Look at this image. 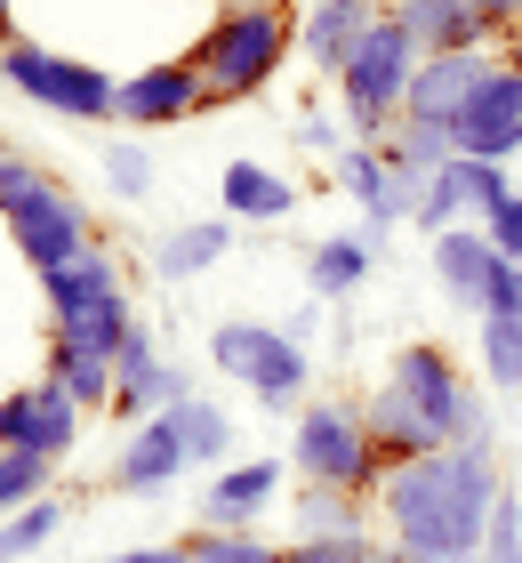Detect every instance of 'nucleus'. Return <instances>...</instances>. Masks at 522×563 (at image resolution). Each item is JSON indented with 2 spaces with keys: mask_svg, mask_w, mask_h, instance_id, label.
Segmentation results:
<instances>
[{
  "mask_svg": "<svg viewBox=\"0 0 522 563\" xmlns=\"http://www.w3.org/2000/svg\"><path fill=\"white\" fill-rule=\"evenodd\" d=\"M410 225H418L426 242H434V234H451V225H475V210H466V186H458V169H434V177H426V194H418V218H410Z\"/></svg>",
  "mask_w": 522,
  "mask_h": 563,
  "instance_id": "2f4dec72",
  "label": "nucleus"
},
{
  "mask_svg": "<svg viewBox=\"0 0 522 563\" xmlns=\"http://www.w3.org/2000/svg\"><path fill=\"white\" fill-rule=\"evenodd\" d=\"M499 57H507V73H514V81H522V33H514V41L499 48Z\"/></svg>",
  "mask_w": 522,
  "mask_h": 563,
  "instance_id": "58836bf2",
  "label": "nucleus"
},
{
  "mask_svg": "<svg viewBox=\"0 0 522 563\" xmlns=\"http://www.w3.org/2000/svg\"><path fill=\"white\" fill-rule=\"evenodd\" d=\"M362 419H370V443H378V459H386V475H395L402 459H426V451H442V434H434L426 419H418L395 387H378L370 402H362Z\"/></svg>",
  "mask_w": 522,
  "mask_h": 563,
  "instance_id": "4be33fe9",
  "label": "nucleus"
},
{
  "mask_svg": "<svg viewBox=\"0 0 522 563\" xmlns=\"http://www.w3.org/2000/svg\"><path fill=\"white\" fill-rule=\"evenodd\" d=\"M193 459H186V443H177V427H169V411H153V419H137V434H129V451H121V467H113V483L129 499H153V492H169L177 475H186Z\"/></svg>",
  "mask_w": 522,
  "mask_h": 563,
  "instance_id": "a211bd4d",
  "label": "nucleus"
},
{
  "mask_svg": "<svg viewBox=\"0 0 522 563\" xmlns=\"http://www.w3.org/2000/svg\"><path fill=\"white\" fill-rule=\"evenodd\" d=\"M41 290H48V322H57L65 346L104 354V363H113V354L137 339V306H129V290H121V266L104 258L97 242H89L73 266H48Z\"/></svg>",
  "mask_w": 522,
  "mask_h": 563,
  "instance_id": "7ed1b4c3",
  "label": "nucleus"
},
{
  "mask_svg": "<svg viewBox=\"0 0 522 563\" xmlns=\"http://www.w3.org/2000/svg\"><path fill=\"white\" fill-rule=\"evenodd\" d=\"M0 81H9L16 97H33L41 113H65V121H113V97H121L113 73L65 57V48H41V41H9L0 48Z\"/></svg>",
  "mask_w": 522,
  "mask_h": 563,
  "instance_id": "6e6552de",
  "label": "nucleus"
},
{
  "mask_svg": "<svg viewBox=\"0 0 522 563\" xmlns=\"http://www.w3.org/2000/svg\"><path fill=\"white\" fill-rule=\"evenodd\" d=\"M104 186H113L121 201H145L153 194V153L137 137H113V145H104Z\"/></svg>",
  "mask_w": 522,
  "mask_h": 563,
  "instance_id": "473e14b6",
  "label": "nucleus"
},
{
  "mask_svg": "<svg viewBox=\"0 0 522 563\" xmlns=\"http://www.w3.org/2000/svg\"><path fill=\"white\" fill-rule=\"evenodd\" d=\"M378 153H386V169H395V177L426 186L434 169H451V162H458V137H451V121H418V113H402L395 130L378 137Z\"/></svg>",
  "mask_w": 522,
  "mask_h": 563,
  "instance_id": "aec40b11",
  "label": "nucleus"
},
{
  "mask_svg": "<svg viewBox=\"0 0 522 563\" xmlns=\"http://www.w3.org/2000/svg\"><path fill=\"white\" fill-rule=\"evenodd\" d=\"M362 492H337V483H306L298 492V540H362Z\"/></svg>",
  "mask_w": 522,
  "mask_h": 563,
  "instance_id": "cd10ccee",
  "label": "nucleus"
},
{
  "mask_svg": "<svg viewBox=\"0 0 522 563\" xmlns=\"http://www.w3.org/2000/svg\"><path fill=\"white\" fill-rule=\"evenodd\" d=\"M395 16L410 24L418 57H434V48H490L482 16H475V0H402Z\"/></svg>",
  "mask_w": 522,
  "mask_h": 563,
  "instance_id": "b1692460",
  "label": "nucleus"
},
{
  "mask_svg": "<svg viewBox=\"0 0 522 563\" xmlns=\"http://www.w3.org/2000/svg\"><path fill=\"white\" fill-rule=\"evenodd\" d=\"M290 48H298L290 0H225V9L201 24V41H193V65H201V81H209V106H233V97L274 89V73H281Z\"/></svg>",
  "mask_w": 522,
  "mask_h": 563,
  "instance_id": "f03ea898",
  "label": "nucleus"
},
{
  "mask_svg": "<svg viewBox=\"0 0 522 563\" xmlns=\"http://www.w3.org/2000/svg\"><path fill=\"white\" fill-rule=\"evenodd\" d=\"M410 73H418V41H410V24L386 9L370 24V41H362L346 57V73H337V106H346V121H354V145H378L402 121Z\"/></svg>",
  "mask_w": 522,
  "mask_h": 563,
  "instance_id": "423d86ee",
  "label": "nucleus"
},
{
  "mask_svg": "<svg viewBox=\"0 0 522 563\" xmlns=\"http://www.w3.org/2000/svg\"><path fill=\"white\" fill-rule=\"evenodd\" d=\"M482 563H522V499H514V492H499V516H490Z\"/></svg>",
  "mask_w": 522,
  "mask_h": 563,
  "instance_id": "72a5a7b5",
  "label": "nucleus"
},
{
  "mask_svg": "<svg viewBox=\"0 0 522 563\" xmlns=\"http://www.w3.org/2000/svg\"><path fill=\"white\" fill-rule=\"evenodd\" d=\"M209 106V81L193 57H169V65H145L129 73L121 97H113V121H129V130H169V121H186Z\"/></svg>",
  "mask_w": 522,
  "mask_h": 563,
  "instance_id": "9d476101",
  "label": "nucleus"
},
{
  "mask_svg": "<svg viewBox=\"0 0 522 563\" xmlns=\"http://www.w3.org/2000/svg\"><path fill=\"white\" fill-rule=\"evenodd\" d=\"M451 137H458V153L466 162H514L522 153V81L507 73V57H499V73L466 97V113L451 121Z\"/></svg>",
  "mask_w": 522,
  "mask_h": 563,
  "instance_id": "9b49d317",
  "label": "nucleus"
},
{
  "mask_svg": "<svg viewBox=\"0 0 522 563\" xmlns=\"http://www.w3.org/2000/svg\"><path fill=\"white\" fill-rule=\"evenodd\" d=\"M298 137H306L313 153H337V145H346V137H337V121H330V113H306V121H298Z\"/></svg>",
  "mask_w": 522,
  "mask_h": 563,
  "instance_id": "4c0bfd02",
  "label": "nucleus"
},
{
  "mask_svg": "<svg viewBox=\"0 0 522 563\" xmlns=\"http://www.w3.org/2000/svg\"><path fill=\"white\" fill-rule=\"evenodd\" d=\"M0 218H9V234H16V258L48 274V266H73L89 250V210L73 201L48 169H33L24 153H9L0 162Z\"/></svg>",
  "mask_w": 522,
  "mask_h": 563,
  "instance_id": "20e7f679",
  "label": "nucleus"
},
{
  "mask_svg": "<svg viewBox=\"0 0 522 563\" xmlns=\"http://www.w3.org/2000/svg\"><path fill=\"white\" fill-rule=\"evenodd\" d=\"M57 523H65V499H33V507H16V516H0V563L41 555L57 540Z\"/></svg>",
  "mask_w": 522,
  "mask_h": 563,
  "instance_id": "c85d7f7f",
  "label": "nucleus"
},
{
  "mask_svg": "<svg viewBox=\"0 0 522 563\" xmlns=\"http://www.w3.org/2000/svg\"><path fill=\"white\" fill-rule=\"evenodd\" d=\"M218 201H225V218H249V225H281L298 210V186L281 169H266V162H225V177H218Z\"/></svg>",
  "mask_w": 522,
  "mask_h": 563,
  "instance_id": "6ab92c4d",
  "label": "nucleus"
},
{
  "mask_svg": "<svg viewBox=\"0 0 522 563\" xmlns=\"http://www.w3.org/2000/svg\"><path fill=\"white\" fill-rule=\"evenodd\" d=\"M490 73H499L490 48H434V57H418V73H410L402 113H418V121H458L466 97H475Z\"/></svg>",
  "mask_w": 522,
  "mask_h": 563,
  "instance_id": "ddd939ff",
  "label": "nucleus"
},
{
  "mask_svg": "<svg viewBox=\"0 0 522 563\" xmlns=\"http://www.w3.org/2000/svg\"><path fill=\"white\" fill-rule=\"evenodd\" d=\"M0 162H9V145H0Z\"/></svg>",
  "mask_w": 522,
  "mask_h": 563,
  "instance_id": "37998d69",
  "label": "nucleus"
},
{
  "mask_svg": "<svg viewBox=\"0 0 522 563\" xmlns=\"http://www.w3.org/2000/svg\"><path fill=\"white\" fill-rule=\"evenodd\" d=\"M499 274H507V258L490 250L482 225H451V234H434V282H442V298L466 306L475 322L490 314V298H499Z\"/></svg>",
  "mask_w": 522,
  "mask_h": 563,
  "instance_id": "4468645a",
  "label": "nucleus"
},
{
  "mask_svg": "<svg viewBox=\"0 0 522 563\" xmlns=\"http://www.w3.org/2000/svg\"><path fill=\"white\" fill-rule=\"evenodd\" d=\"M482 234H490V250H499V258H522V186L482 218Z\"/></svg>",
  "mask_w": 522,
  "mask_h": 563,
  "instance_id": "f704fd0d",
  "label": "nucleus"
},
{
  "mask_svg": "<svg viewBox=\"0 0 522 563\" xmlns=\"http://www.w3.org/2000/svg\"><path fill=\"white\" fill-rule=\"evenodd\" d=\"M233 250V218H193V225H169L162 242H153V274L162 282H193L209 274Z\"/></svg>",
  "mask_w": 522,
  "mask_h": 563,
  "instance_id": "5701e85b",
  "label": "nucleus"
},
{
  "mask_svg": "<svg viewBox=\"0 0 522 563\" xmlns=\"http://www.w3.org/2000/svg\"><path fill=\"white\" fill-rule=\"evenodd\" d=\"M482 378L522 395V314H490L482 322Z\"/></svg>",
  "mask_w": 522,
  "mask_h": 563,
  "instance_id": "7c9ffc66",
  "label": "nucleus"
},
{
  "mask_svg": "<svg viewBox=\"0 0 522 563\" xmlns=\"http://www.w3.org/2000/svg\"><path fill=\"white\" fill-rule=\"evenodd\" d=\"M386 387H395L418 419L442 434V451L451 443H499V427H490V402L482 387H466V371L451 363V346H395V363H386Z\"/></svg>",
  "mask_w": 522,
  "mask_h": 563,
  "instance_id": "39448f33",
  "label": "nucleus"
},
{
  "mask_svg": "<svg viewBox=\"0 0 522 563\" xmlns=\"http://www.w3.org/2000/svg\"><path fill=\"white\" fill-rule=\"evenodd\" d=\"M48 475H57V459H41V451H9V443H0V516H16V507L48 499Z\"/></svg>",
  "mask_w": 522,
  "mask_h": 563,
  "instance_id": "c756f323",
  "label": "nucleus"
},
{
  "mask_svg": "<svg viewBox=\"0 0 522 563\" xmlns=\"http://www.w3.org/2000/svg\"><path fill=\"white\" fill-rule=\"evenodd\" d=\"M113 371H121V387H113V419H153V411H169V402H186V371L162 363V346H153V330L137 322V339H129L113 354Z\"/></svg>",
  "mask_w": 522,
  "mask_h": 563,
  "instance_id": "2eb2a0df",
  "label": "nucleus"
},
{
  "mask_svg": "<svg viewBox=\"0 0 522 563\" xmlns=\"http://www.w3.org/2000/svg\"><path fill=\"white\" fill-rule=\"evenodd\" d=\"M499 443H451L426 459H402L395 475L378 483L386 531L410 563H482L490 516H499Z\"/></svg>",
  "mask_w": 522,
  "mask_h": 563,
  "instance_id": "f257e3e1",
  "label": "nucleus"
},
{
  "mask_svg": "<svg viewBox=\"0 0 522 563\" xmlns=\"http://www.w3.org/2000/svg\"><path fill=\"white\" fill-rule=\"evenodd\" d=\"M330 169H337V186L362 201V234H370V242H386L395 225H410V218H418V194H426V186L395 177L378 145H337V153H330Z\"/></svg>",
  "mask_w": 522,
  "mask_h": 563,
  "instance_id": "1a4fd4ad",
  "label": "nucleus"
},
{
  "mask_svg": "<svg viewBox=\"0 0 522 563\" xmlns=\"http://www.w3.org/2000/svg\"><path fill=\"white\" fill-rule=\"evenodd\" d=\"M0 48H9V9H0Z\"/></svg>",
  "mask_w": 522,
  "mask_h": 563,
  "instance_id": "a19ab883",
  "label": "nucleus"
},
{
  "mask_svg": "<svg viewBox=\"0 0 522 563\" xmlns=\"http://www.w3.org/2000/svg\"><path fill=\"white\" fill-rule=\"evenodd\" d=\"M0 443L9 451H41V459H65L81 443V402H73L57 378H41V387H16L0 402Z\"/></svg>",
  "mask_w": 522,
  "mask_h": 563,
  "instance_id": "f8f14e48",
  "label": "nucleus"
},
{
  "mask_svg": "<svg viewBox=\"0 0 522 563\" xmlns=\"http://www.w3.org/2000/svg\"><path fill=\"white\" fill-rule=\"evenodd\" d=\"M290 563H378L370 540H290Z\"/></svg>",
  "mask_w": 522,
  "mask_h": 563,
  "instance_id": "c9c22d12",
  "label": "nucleus"
},
{
  "mask_svg": "<svg viewBox=\"0 0 522 563\" xmlns=\"http://www.w3.org/2000/svg\"><path fill=\"white\" fill-rule=\"evenodd\" d=\"M290 467L298 483H337V492H378L386 483V459L370 443V419L362 402H298V427H290Z\"/></svg>",
  "mask_w": 522,
  "mask_h": 563,
  "instance_id": "0eeeda50",
  "label": "nucleus"
},
{
  "mask_svg": "<svg viewBox=\"0 0 522 563\" xmlns=\"http://www.w3.org/2000/svg\"><path fill=\"white\" fill-rule=\"evenodd\" d=\"M378 563H410V555H402V548H386V555H378Z\"/></svg>",
  "mask_w": 522,
  "mask_h": 563,
  "instance_id": "ea45409f",
  "label": "nucleus"
},
{
  "mask_svg": "<svg viewBox=\"0 0 522 563\" xmlns=\"http://www.w3.org/2000/svg\"><path fill=\"white\" fill-rule=\"evenodd\" d=\"M104 563H193V540H162V548H121Z\"/></svg>",
  "mask_w": 522,
  "mask_h": 563,
  "instance_id": "e433bc0d",
  "label": "nucleus"
},
{
  "mask_svg": "<svg viewBox=\"0 0 522 563\" xmlns=\"http://www.w3.org/2000/svg\"><path fill=\"white\" fill-rule=\"evenodd\" d=\"M281 475H290L281 459H242V467H218V475H209V492H201V523H209V531H249V523L274 507Z\"/></svg>",
  "mask_w": 522,
  "mask_h": 563,
  "instance_id": "dca6fc26",
  "label": "nucleus"
},
{
  "mask_svg": "<svg viewBox=\"0 0 522 563\" xmlns=\"http://www.w3.org/2000/svg\"><path fill=\"white\" fill-rule=\"evenodd\" d=\"M48 378H57V387L81 402V411H113V387H121V371L104 363V354H81V346H48Z\"/></svg>",
  "mask_w": 522,
  "mask_h": 563,
  "instance_id": "a878e982",
  "label": "nucleus"
},
{
  "mask_svg": "<svg viewBox=\"0 0 522 563\" xmlns=\"http://www.w3.org/2000/svg\"><path fill=\"white\" fill-rule=\"evenodd\" d=\"M370 9H402V0H370Z\"/></svg>",
  "mask_w": 522,
  "mask_h": 563,
  "instance_id": "79ce46f5",
  "label": "nucleus"
},
{
  "mask_svg": "<svg viewBox=\"0 0 522 563\" xmlns=\"http://www.w3.org/2000/svg\"><path fill=\"white\" fill-rule=\"evenodd\" d=\"M370 266H378V242L370 234H322L306 250V290L337 306V298H354L362 282H370Z\"/></svg>",
  "mask_w": 522,
  "mask_h": 563,
  "instance_id": "412c9836",
  "label": "nucleus"
},
{
  "mask_svg": "<svg viewBox=\"0 0 522 563\" xmlns=\"http://www.w3.org/2000/svg\"><path fill=\"white\" fill-rule=\"evenodd\" d=\"M281 339H290V330H274V322H218V330H209V363L249 387V378L281 354Z\"/></svg>",
  "mask_w": 522,
  "mask_h": 563,
  "instance_id": "393cba45",
  "label": "nucleus"
},
{
  "mask_svg": "<svg viewBox=\"0 0 522 563\" xmlns=\"http://www.w3.org/2000/svg\"><path fill=\"white\" fill-rule=\"evenodd\" d=\"M386 9H370V0H306V16H298V48L313 57V73H346V57L362 41H370V24H378Z\"/></svg>",
  "mask_w": 522,
  "mask_h": 563,
  "instance_id": "f3484780",
  "label": "nucleus"
},
{
  "mask_svg": "<svg viewBox=\"0 0 522 563\" xmlns=\"http://www.w3.org/2000/svg\"><path fill=\"white\" fill-rule=\"evenodd\" d=\"M169 427H177V443H186L193 467H225V451H233V419L218 411V402H201V395L169 402Z\"/></svg>",
  "mask_w": 522,
  "mask_h": 563,
  "instance_id": "bb28decb",
  "label": "nucleus"
}]
</instances>
